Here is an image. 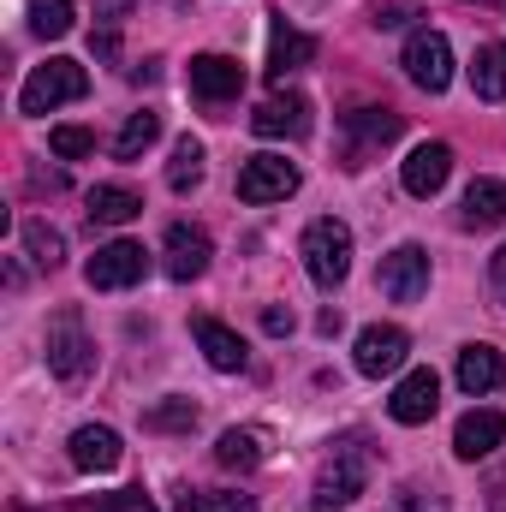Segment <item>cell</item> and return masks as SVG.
Returning <instances> with one entry per match:
<instances>
[{"instance_id": "obj_1", "label": "cell", "mask_w": 506, "mask_h": 512, "mask_svg": "<svg viewBox=\"0 0 506 512\" xmlns=\"http://www.w3.org/2000/svg\"><path fill=\"white\" fill-rule=\"evenodd\" d=\"M370 483V447L364 441H340L322 471H316V489H310V507L316 512H334V507H352Z\"/></svg>"}, {"instance_id": "obj_2", "label": "cell", "mask_w": 506, "mask_h": 512, "mask_svg": "<svg viewBox=\"0 0 506 512\" xmlns=\"http://www.w3.org/2000/svg\"><path fill=\"white\" fill-rule=\"evenodd\" d=\"M298 256H304V274H310L322 292H334V286L352 274V227L334 221V215L310 221L304 239H298Z\"/></svg>"}, {"instance_id": "obj_3", "label": "cell", "mask_w": 506, "mask_h": 512, "mask_svg": "<svg viewBox=\"0 0 506 512\" xmlns=\"http://www.w3.org/2000/svg\"><path fill=\"white\" fill-rule=\"evenodd\" d=\"M84 96H90V72H84L78 60H48V66H36V72L24 78L18 108H24V114H54L60 102H84Z\"/></svg>"}, {"instance_id": "obj_4", "label": "cell", "mask_w": 506, "mask_h": 512, "mask_svg": "<svg viewBox=\"0 0 506 512\" xmlns=\"http://www.w3.org/2000/svg\"><path fill=\"white\" fill-rule=\"evenodd\" d=\"M48 370L60 382H84L96 370V340H90L78 310H54V322H48Z\"/></svg>"}, {"instance_id": "obj_5", "label": "cell", "mask_w": 506, "mask_h": 512, "mask_svg": "<svg viewBox=\"0 0 506 512\" xmlns=\"http://www.w3.org/2000/svg\"><path fill=\"white\" fill-rule=\"evenodd\" d=\"M399 131H405V114H393V108H352V114H340V137H346L340 155H346V167H364Z\"/></svg>"}, {"instance_id": "obj_6", "label": "cell", "mask_w": 506, "mask_h": 512, "mask_svg": "<svg viewBox=\"0 0 506 512\" xmlns=\"http://www.w3.org/2000/svg\"><path fill=\"white\" fill-rule=\"evenodd\" d=\"M399 66H405V78H411L417 90H429V96H441V90L453 84V42H447L441 30H417V36L405 42V54H399Z\"/></svg>"}, {"instance_id": "obj_7", "label": "cell", "mask_w": 506, "mask_h": 512, "mask_svg": "<svg viewBox=\"0 0 506 512\" xmlns=\"http://www.w3.org/2000/svg\"><path fill=\"white\" fill-rule=\"evenodd\" d=\"M143 274H149V251L131 245V239H114V245H102V251L84 262V280H90L96 292H126Z\"/></svg>"}, {"instance_id": "obj_8", "label": "cell", "mask_w": 506, "mask_h": 512, "mask_svg": "<svg viewBox=\"0 0 506 512\" xmlns=\"http://www.w3.org/2000/svg\"><path fill=\"white\" fill-rule=\"evenodd\" d=\"M376 286L393 298V304H417L429 292V251L423 245H399V251L381 256V274Z\"/></svg>"}, {"instance_id": "obj_9", "label": "cell", "mask_w": 506, "mask_h": 512, "mask_svg": "<svg viewBox=\"0 0 506 512\" xmlns=\"http://www.w3.org/2000/svg\"><path fill=\"white\" fill-rule=\"evenodd\" d=\"M298 191V167L286 155H251L239 167V197L245 203H286Z\"/></svg>"}, {"instance_id": "obj_10", "label": "cell", "mask_w": 506, "mask_h": 512, "mask_svg": "<svg viewBox=\"0 0 506 512\" xmlns=\"http://www.w3.org/2000/svg\"><path fill=\"white\" fill-rule=\"evenodd\" d=\"M405 352H411V340H405V328H393V322H370L364 334H358V346H352V364H358V376H393L399 364H405Z\"/></svg>"}, {"instance_id": "obj_11", "label": "cell", "mask_w": 506, "mask_h": 512, "mask_svg": "<svg viewBox=\"0 0 506 512\" xmlns=\"http://www.w3.org/2000/svg\"><path fill=\"white\" fill-rule=\"evenodd\" d=\"M435 405H441V376H435V370H411L405 382L393 387V399H387L393 423H405V429L429 423V417H435Z\"/></svg>"}, {"instance_id": "obj_12", "label": "cell", "mask_w": 506, "mask_h": 512, "mask_svg": "<svg viewBox=\"0 0 506 512\" xmlns=\"http://www.w3.org/2000/svg\"><path fill=\"white\" fill-rule=\"evenodd\" d=\"M209 256H215V245H209V233H203V227H185V221H173V227H167V262H161V268H167V280H179V286H185V280H197V274L209 268Z\"/></svg>"}, {"instance_id": "obj_13", "label": "cell", "mask_w": 506, "mask_h": 512, "mask_svg": "<svg viewBox=\"0 0 506 512\" xmlns=\"http://www.w3.org/2000/svg\"><path fill=\"white\" fill-rule=\"evenodd\" d=\"M245 90V66L233 54H197L191 60V96L203 102H233Z\"/></svg>"}, {"instance_id": "obj_14", "label": "cell", "mask_w": 506, "mask_h": 512, "mask_svg": "<svg viewBox=\"0 0 506 512\" xmlns=\"http://www.w3.org/2000/svg\"><path fill=\"white\" fill-rule=\"evenodd\" d=\"M316 60V36H304V30H292L286 18L274 24V36H268V84H286L292 72H304Z\"/></svg>"}, {"instance_id": "obj_15", "label": "cell", "mask_w": 506, "mask_h": 512, "mask_svg": "<svg viewBox=\"0 0 506 512\" xmlns=\"http://www.w3.org/2000/svg\"><path fill=\"white\" fill-rule=\"evenodd\" d=\"M447 173H453V149L447 143H417L411 155H405V191L411 197H435L441 185H447Z\"/></svg>"}, {"instance_id": "obj_16", "label": "cell", "mask_w": 506, "mask_h": 512, "mask_svg": "<svg viewBox=\"0 0 506 512\" xmlns=\"http://www.w3.org/2000/svg\"><path fill=\"white\" fill-rule=\"evenodd\" d=\"M66 447H72V465H78V471H96V477L114 471V465L126 459V447H120V435H114L108 423H84V429H72Z\"/></svg>"}, {"instance_id": "obj_17", "label": "cell", "mask_w": 506, "mask_h": 512, "mask_svg": "<svg viewBox=\"0 0 506 512\" xmlns=\"http://www.w3.org/2000/svg\"><path fill=\"white\" fill-rule=\"evenodd\" d=\"M251 131L256 137H304V131H310V102H304L298 90L268 96V102L251 114Z\"/></svg>"}, {"instance_id": "obj_18", "label": "cell", "mask_w": 506, "mask_h": 512, "mask_svg": "<svg viewBox=\"0 0 506 512\" xmlns=\"http://www.w3.org/2000/svg\"><path fill=\"white\" fill-rule=\"evenodd\" d=\"M459 227H465V233L506 227V179H471V191H465V203H459Z\"/></svg>"}, {"instance_id": "obj_19", "label": "cell", "mask_w": 506, "mask_h": 512, "mask_svg": "<svg viewBox=\"0 0 506 512\" xmlns=\"http://www.w3.org/2000/svg\"><path fill=\"white\" fill-rule=\"evenodd\" d=\"M501 441H506V417H501V411H465V417H459V429H453V453H459V459H471V465H477V459H489Z\"/></svg>"}, {"instance_id": "obj_20", "label": "cell", "mask_w": 506, "mask_h": 512, "mask_svg": "<svg viewBox=\"0 0 506 512\" xmlns=\"http://www.w3.org/2000/svg\"><path fill=\"white\" fill-rule=\"evenodd\" d=\"M197 346H203V358H209L221 376H239V370H245V358H251V352H245V340H239L227 322H215V316H197Z\"/></svg>"}, {"instance_id": "obj_21", "label": "cell", "mask_w": 506, "mask_h": 512, "mask_svg": "<svg viewBox=\"0 0 506 512\" xmlns=\"http://www.w3.org/2000/svg\"><path fill=\"white\" fill-rule=\"evenodd\" d=\"M459 387L477 399V393H495V387H506V358L495 352V346H465L459 352Z\"/></svg>"}, {"instance_id": "obj_22", "label": "cell", "mask_w": 506, "mask_h": 512, "mask_svg": "<svg viewBox=\"0 0 506 512\" xmlns=\"http://www.w3.org/2000/svg\"><path fill=\"white\" fill-rule=\"evenodd\" d=\"M143 215V197L131 185H96L90 191V227H126Z\"/></svg>"}, {"instance_id": "obj_23", "label": "cell", "mask_w": 506, "mask_h": 512, "mask_svg": "<svg viewBox=\"0 0 506 512\" xmlns=\"http://www.w3.org/2000/svg\"><path fill=\"white\" fill-rule=\"evenodd\" d=\"M471 90L483 102H506V42H483L471 60Z\"/></svg>"}, {"instance_id": "obj_24", "label": "cell", "mask_w": 506, "mask_h": 512, "mask_svg": "<svg viewBox=\"0 0 506 512\" xmlns=\"http://www.w3.org/2000/svg\"><path fill=\"white\" fill-rule=\"evenodd\" d=\"M215 459L227 465V471H251L268 459V435L262 429H227L221 441H215Z\"/></svg>"}, {"instance_id": "obj_25", "label": "cell", "mask_w": 506, "mask_h": 512, "mask_svg": "<svg viewBox=\"0 0 506 512\" xmlns=\"http://www.w3.org/2000/svg\"><path fill=\"white\" fill-rule=\"evenodd\" d=\"M18 239H24V256H30V262H36L42 274H54V268L66 262V239H60V233H54L48 221H36V215H30V221L18 227Z\"/></svg>"}, {"instance_id": "obj_26", "label": "cell", "mask_w": 506, "mask_h": 512, "mask_svg": "<svg viewBox=\"0 0 506 512\" xmlns=\"http://www.w3.org/2000/svg\"><path fill=\"white\" fill-rule=\"evenodd\" d=\"M167 185H173V191H197V185H203V143H197V137H179V143H173Z\"/></svg>"}, {"instance_id": "obj_27", "label": "cell", "mask_w": 506, "mask_h": 512, "mask_svg": "<svg viewBox=\"0 0 506 512\" xmlns=\"http://www.w3.org/2000/svg\"><path fill=\"white\" fill-rule=\"evenodd\" d=\"M155 137H161V114H149V108H143V114H131L126 131L114 137V155H120V161H137Z\"/></svg>"}, {"instance_id": "obj_28", "label": "cell", "mask_w": 506, "mask_h": 512, "mask_svg": "<svg viewBox=\"0 0 506 512\" xmlns=\"http://www.w3.org/2000/svg\"><path fill=\"white\" fill-rule=\"evenodd\" d=\"M72 0H30V30L42 36V42H54V36H66L72 30Z\"/></svg>"}, {"instance_id": "obj_29", "label": "cell", "mask_w": 506, "mask_h": 512, "mask_svg": "<svg viewBox=\"0 0 506 512\" xmlns=\"http://www.w3.org/2000/svg\"><path fill=\"white\" fill-rule=\"evenodd\" d=\"M173 512H256V501L251 495H227V489H191V495H179Z\"/></svg>"}, {"instance_id": "obj_30", "label": "cell", "mask_w": 506, "mask_h": 512, "mask_svg": "<svg viewBox=\"0 0 506 512\" xmlns=\"http://www.w3.org/2000/svg\"><path fill=\"white\" fill-rule=\"evenodd\" d=\"M197 423V405L191 399H161L149 417H143V429H161V435H179V429H191Z\"/></svg>"}, {"instance_id": "obj_31", "label": "cell", "mask_w": 506, "mask_h": 512, "mask_svg": "<svg viewBox=\"0 0 506 512\" xmlns=\"http://www.w3.org/2000/svg\"><path fill=\"white\" fill-rule=\"evenodd\" d=\"M48 149H54L60 161H78V155H90V149H96V131H90V126H54V131H48Z\"/></svg>"}, {"instance_id": "obj_32", "label": "cell", "mask_w": 506, "mask_h": 512, "mask_svg": "<svg viewBox=\"0 0 506 512\" xmlns=\"http://www.w3.org/2000/svg\"><path fill=\"white\" fill-rule=\"evenodd\" d=\"M393 512H447L441 495H423V489H399L393 495Z\"/></svg>"}, {"instance_id": "obj_33", "label": "cell", "mask_w": 506, "mask_h": 512, "mask_svg": "<svg viewBox=\"0 0 506 512\" xmlns=\"http://www.w3.org/2000/svg\"><path fill=\"white\" fill-rule=\"evenodd\" d=\"M131 6H137V0H102V6H96V24H102V30H120V18H126Z\"/></svg>"}, {"instance_id": "obj_34", "label": "cell", "mask_w": 506, "mask_h": 512, "mask_svg": "<svg viewBox=\"0 0 506 512\" xmlns=\"http://www.w3.org/2000/svg\"><path fill=\"white\" fill-rule=\"evenodd\" d=\"M262 334H292V310L286 304H268L262 310Z\"/></svg>"}, {"instance_id": "obj_35", "label": "cell", "mask_w": 506, "mask_h": 512, "mask_svg": "<svg viewBox=\"0 0 506 512\" xmlns=\"http://www.w3.org/2000/svg\"><path fill=\"white\" fill-rule=\"evenodd\" d=\"M90 48H96V60H120V30H96Z\"/></svg>"}, {"instance_id": "obj_36", "label": "cell", "mask_w": 506, "mask_h": 512, "mask_svg": "<svg viewBox=\"0 0 506 512\" xmlns=\"http://www.w3.org/2000/svg\"><path fill=\"white\" fill-rule=\"evenodd\" d=\"M411 18H417L411 6H381V12H376V24H381V30H405Z\"/></svg>"}, {"instance_id": "obj_37", "label": "cell", "mask_w": 506, "mask_h": 512, "mask_svg": "<svg viewBox=\"0 0 506 512\" xmlns=\"http://www.w3.org/2000/svg\"><path fill=\"white\" fill-rule=\"evenodd\" d=\"M489 286H495V298L506 304V245L495 256H489Z\"/></svg>"}, {"instance_id": "obj_38", "label": "cell", "mask_w": 506, "mask_h": 512, "mask_svg": "<svg viewBox=\"0 0 506 512\" xmlns=\"http://www.w3.org/2000/svg\"><path fill=\"white\" fill-rule=\"evenodd\" d=\"M477 6H495V12H506V0H477Z\"/></svg>"}]
</instances>
